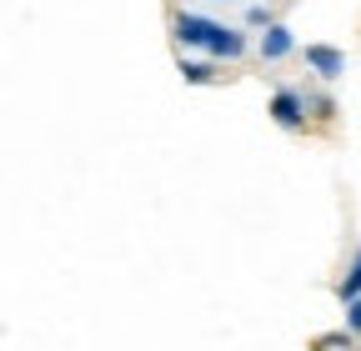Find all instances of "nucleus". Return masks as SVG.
Instances as JSON below:
<instances>
[{"label":"nucleus","mask_w":361,"mask_h":351,"mask_svg":"<svg viewBox=\"0 0 361 351\" xmlns=\"http://www.w3.org/2000/svg\"><path fill=\"white\" fill-rule=\"evenodd\" d=\"M271 121H276L281 130H311V111H306V91H296V85H276L266 101Z\"/></svg>","instance_id":"nucleus-1"},{"label":"nucleus","mask_w":361,"mask_h":351,"mask_svg":"<svg viewBox=\"0 0 361 351\" xmlns=\"http://www.w3.org/2000/svg\"><path fill=\"white\" fill-rule=\"evenodd\" d=\"M256 56H261V66H276V61L296 56V30H291L286 20H271V25L261 30V40H256Z\"/></svg>","instance_id":"nucleus-2"},{"label":"nucleus","mask_w":361,"mask_h":351,"mask_svg":"<svg viewBox=\"0 0 361 351\" xmlns=\"http://www.w3.org/2000/svg\"><path fill=\"white\" fill-rule=\"evenodd\" d=\"M211 30H216V20H206V16H196V11H176V16H171V35H176L180 51H191V46L206 51Z\"/></svg>","instance_id":"nucleus-3"},{"label":"nucleus","mask_w":361,"mask_h":351,"mask_svg":"<svg viewBox=\"0 0 361 351\" xmlns=\"http://www.w3.org/2000/svg\"><path fill=\"white\" fill-rule=\"evenodd\" d=\"M246 51H251L246 30H236V25H221V20H216V30H211V40H206V56H211V61H241Z\"/></svg>","instance_id":"nucleus-4"},{"label":"nucleus","mask_w":361,"mask_h":351,"mask_svg":"<svg viewBox=\"0 0 361 351\" xmlns=\"http://www.w3.org/2000/svg\"><path fill=\"white\" fill-rule=\"evenodd\" d=\"M301 61H306V70H311L316 80H326V85L346 75V56H341L336 46H306V51H301Z\"/></svg>","instance_id":"nucleus-5"},{"label":"nucleus","mask_w":361,"mask_h":351,"mask_svg":"<svg viewBox=\"0 0 361 351\" xmlns=\"http://www.w3.org/2000/svg\"><path fill=\"white\" fill-rule=\"evenodd\" d=\"M306 111H311V125H331L341 106H336L331 91H306Z\"/></svg>","instance_id":"nucleus-6"},{"label":"nucleus","mask_w":361,"mask_h":351,"mask_svg":"<svg viewBox=\"0 0 361 351\" xmlns=\"http://www.w3.org/2000/svg\"><path fill=\"white\" fill-rule=\"evenodd\" d=\"M180 80H186V85H216L221 66L216 61H186V56H180Z\"/></svg>","instance_id":"nucleus-7"},{"label":"nucleus","mask_w":361,"mask_h":351,"mask_svg":"<svg viewBox=\"0 0 361 351\" xmlns=\"http://www.w3.org/2000/svg\"><path fill=\"white\" fill-rule=\"evenodd\" d=\"M311 351H356V331L351 326H341V331H322L311 341Z\"/></svg>","instance_id":"nucleus-8"},{"label":"nucleus","mask_w":361,"mask_h":351,"mask_svg":"<svg viewBox=\"0 0 361 351\" xmlns=\"http://www.w3.org/2000/svg\"><path fill=\"white\" fill-rule=\"evenodd\" d=\"M356 296H361V251L351 256V271H346V276H341V286H336V301H341V306H346V301H356Z\"/></svg>","instance_id":"nucleus-9"},{"label":"nucleus","mask_w":361,"mask_h":351,"mask_svg":"<svg viewBox=\"0 0 361 351\" xmlns=\"http://www.w3.org/2000/svg\"><path fill=\"white\" fill-rule=\"evenodd\" d=\"M271 20H276V16H271V6H251V11H246V25H261V30H266Z\"/></svg>","instance_id":"nucleus-10"},{"label":"nucleus","mask_w":361,"mask_h":351,"mask_svg":"<svg viewBox=\"0 0 361 351\" xmlns=\"http://www.w3.org/2000/svg\"><path fill=\"white\" fill-rule=\"evenodd\" d=\"M346 326L361 336V296H356V301H346Z\"/></svg>","instance_id":"nucleus-11"}]
</instances>
